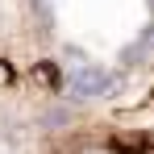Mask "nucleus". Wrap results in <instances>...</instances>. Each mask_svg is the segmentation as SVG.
Returning a JSON list of instances; mask_svg holds the SVG:
<instances>
[{"label":"nucleus","instance_id":"obj_1","mask_svg":"<svg viewBox=\"0 0 154 154\" xmlns=\"http://www.w3.org/2000/svg\"><path fill=\"white\" fill-rule=\"evenodd\" d=\"M108 88H112V75L100 71V67H79L71 75V92L75 96H104Z\"/></svg>","mask_w":154,"mask_h":154},{"label":"nucleus","instance_id":"obj_2","mask_svg":"<svg viewBox=\"0 0 154 154\" xmlns=\"http://www.w3.org/2000/svg\"><path fill=\"white\" fill-rule=\"evenodd\" d=\"M71 121H75V112L67 104H54V108L42 112V129H63V125H71Z\"/></svg>","mask_w":154,"mask_h":154},{"label":"nucleus","instance_id":"obj_3","mask_svg":"<svg viewBox=\"0 0 154 154\" xmlns=\"http://www.w3.org/2000/svg\"><path fill=\"white\" fill-rule=\"evenodd\" d=\"M146 46H150V38H142V42H137V46H129V50L121 54V63H129V67H133V63H137V58H146Z\"/></svg>","mask_w":154,"mask_h":154},{"label":"nucleus","instance_id":"obj_4","mask_svg":"<svg viewBox=\"0 0 154 154\" xmlns=\"http://www.w3.org/2000/svg\"><path fill=\"white\" fill-rule=\"evenodd\" d=\"M33 13L42 17V25H50V4H46V0H33Z\"/></svg>","mask_w":154,"mask_h":154}]
</instances>
